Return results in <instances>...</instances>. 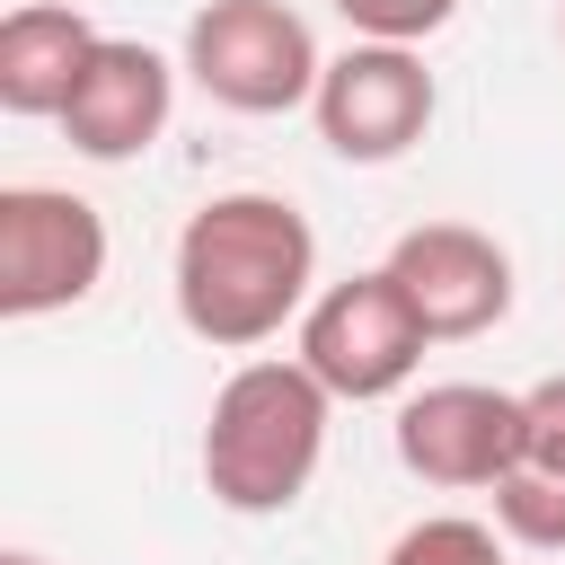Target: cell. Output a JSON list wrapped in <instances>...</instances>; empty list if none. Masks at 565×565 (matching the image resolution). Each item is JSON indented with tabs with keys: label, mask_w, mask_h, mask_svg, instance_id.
Instances as JSON below:
<instances>
[{
	"label": "cell",
	"mask_w": 565,
	"mask_h": 565,
	"mask_svg": "<svg viewBox=\"0 0 565 565\" xmlns=\"http://www.w3.org/2000/svg\"><path fill=\"white\" fill-rule=\"evenodd\" d=\"M168 291L194 344L256 353L282 327H300V309L318 300V230L291 194H265V185L212 194L177 230Z\"/></svg>",
	"instance_id": "1"
},
{
	"label": "cell",
	"mask_w": 565,
	"mask_h": 565,
	"mask_svg": "<svg viewBox=\"0 0 565 565\" xmlns=\"http://www.w3.org/2000/svg\"><path fill=\"white\" fill-rule=\"evenodd\" d=\"M327 424H335V397L300 353H247L203 406V450H194L203 494L238 521L291 512L327 459Z\"/></svg>",
	"instance_id": "2"
},
{
	"label": "cell",
	"mask_w": 565,
	"mask_h": 565,
	"mask_svg": "<svg viewBox=\"0 0 565 565\" xmlns=\"http://www.w3.org/2000/svg\"><path fill=\"white\" fill-rule=\"evenodd\" d=\"M318 35L291 0H203L185 18V79L230 115H291L318 97Z\"/></svg>",
	"instance_id": "3"
},
{
	"label": "cell",
	"mask_w": 565,
	"mask_h": 565,
	"mask_svg": "<svg viewBox=\"0 0 565 565\" xmlns=\"http://www.w3.org/2000/svg\"><path fill=\"white\" fill-rule=\"evenodd\" d=\"M424 318L406 309L397 274L371 265V274H344L327 282L309 309H300V362L327 380L335 406H380V397H406L415 371H424Z\"/></svg>",
	"instance_id": "4"
},
{
	"label": "cell",
	"mask_w": 565,
	"mask_h": 565,
	"mask_svg": "<svg viewBox=\"0 0 565 565\" xmlns=\"http://www.w3.org/2000/svg\"><path fill=\"white\" fill-rule=\"evenodd\" d=\"M397 468L441 486V494H494L521 450H530V415L512 388H486V380H424L397 397Z\"/></svg>",
	"instance_id": "5"
},
{
	"label": "cell",
	"mask_w": 565,
	"mask_h": 565,
	"mask_svg": "<svg viewBox=\"0 0 565 565\" xmlns=\"http://www.w3.org/2000/svg\"><path fill=\"white\" fill-rule=\"evenodd\" d=\"M433 115H441V88H433L424 53H415V44H371V35H353L344 53H327L318 97H309L318 141H327L335 159H353V168L406 159V150L433 132Z\"/></svg>",
	"instance_id": "6"
},
{
	"label": "cell",
	"mask_w": 565,
	"mask_h": 565,
	"mask_svg": "<svg viewBox=\"0 0 565 565\" xmlns=\"http://www.w3.org/2000/svg\"><path fill=\"white\" fill-rule=\"evenodd\" d=\"M106 282V212L71 185H0V318L79 309Z\"/></svg>",
	"instance_id": "7"
},
{
	"label": "cell",
	"mask_w": 565,
	"mask_h": 565,
	"mask_svg": "<svg viewBox=\"0 0 565 565\" xmlns=\"http://www.w3.org/2000/svg\"><path fill=\"white\" fill-rule=\"evenodd\" d=\"M380 265L397 274V291H406V309L424 318L433 344L494 335L512 318V291H521L512 282V247L494 230H477V221H415V230L388 238Z\"/></svg>",
	"instance_id": "8"
},
{
	"label": "cell",
	"mask_w": 565,
	"mask_h": 565,
	"mask_svg": "<svg viewBox=\"0 0 565 565\" xmlns=\"http://www.w3.org/2000/svg\"><path fill=\"white\" fill-rule=\"evenodd\" d=\"M168 115H177V62L150 53L141 35H106L53 124H62V141H71L79 159L124 168V159H141V150L168 132Z\"/></svg>",
	"instance_id": "9"
},
{
	"label": "cell",
	"mask_w": 565,
	"mask_h": 565,
	"mask_svg": "<svg viewBox=\"0 0 565 565\" xmlns=\"http://www.w3.org/2000/svg\"><path fill=\"white\" fill-rule=\"evenodd\" d=\"M106 35L71 9V0H18L9 18H0V106L9 115H62V97L79 88V71H88V53H97Z\"/></svg>",
	"instance_id": "10"
},
{
	"label": "cell",
	"mask_w": 565,
	"mask_h": 565,
	"mask_svg": "<svg viewBox=\"0 0 565 565\" xmlns=\"http://www.w3.org/2000/svg\"><path fill=\"white\" fill-rule=\"evenodd\" d=\"M494 530L530 556H565V468H539L521 459L503 486H494Z\"/></svg>",
	"instance_id": "11"
},
{
	"label": "cell",
	"mask_w": 565,
	"mask_h": 565,
	"mask_svg": "<svg viewBox=\"0 0 565 565\" xmlns=\"http://www.w3.org/2000/svg\"><path fill=\"white\" fill-rule=\"evenodd\" d=\"M380 565H512V539L494 521H477V512H424V521H406L388 539Z\"/></svg>",
	"instance_id": "12"
},
{
	"label": "cell",
	"mask_w": 565,
	"mask_h": 565,
	"mask_svg": "<svg viewBox=\"0 0 565 565\" xmlns=\"http://www.w3.org/2000/svg\"><path fill=\"white\" fill-rule=\"evenodd\" d=\"M335 18L371 44H424L459 18V0H335Z\"/></svg>",
	"instance_id": "13"
},
{
	"label": "cell",
	"mask_w": 565,
	"mask_h": 565,
	"mask_svg": "<svg viewBox=\"0 0 565 565\" xmlns=\"http://www.w3.org/2000/svg\"><path fill=\"white\" fill-rule=\"evenodd\" d=\"M521 415H530V450L539 468H565V371H547L539 388H521Z\"/></svg>",
	"instance_id": "14"
},
{
	"label": "cell",
	"mask_w": 565,
	"mask_h": 565,
	"mask_svg": "<svg viewBox=\"0 0 565 565\" xmlns=\"http://www.w3.org/2000/svg\"><path fill=\"white\" fill-rule=\"evenodd\" d=\"M0 565H44V556H35V547H9V556H0Z\"/></svg>",
	"instance_id": "15"
},
{
	"label": "cell",
	"mask_w": 565,
	"mask_h": 565,
	"mask_svg": "<svg viewBox=\"0 0 565 565\" xmlns=\"http://www.w3.org/2000/svg\"><path fill=\"white\" fill-rule=\"evenodd\" d=\"M556 44H565V9H556Z\"/></svg>",
	"instance_id": "16"
}]
</instances>
